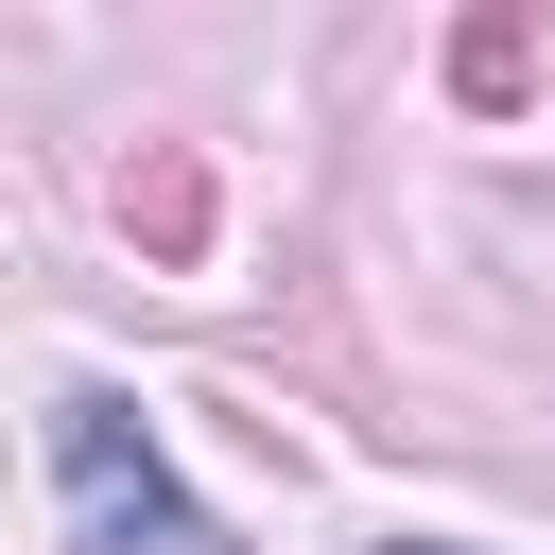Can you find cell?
I'll use <instances>...</instances> for the list:
<instances>
[{"mask_svg":"<svg viewBox=\"0 0 555 555\" xmlns=\"http://www.w3.org/2000/svg\"><path fill=\"white\" fill-rule=\"evenodd\" d=\"M382 555H451V538H382Z\"/></svg>","mask_w":555,"mask_h":555,"instance_id":"cell-2","label":"cell"},{"mask_svg":"<svg viewBox=\"0 0 555 555\" xmlns=\"http://www.w3.org/2000/svg\"><path fill=\"white\" fill-rule=\"evenodd\" d=\"M52 468H69V538L87 555H225V520L173 486V451H156V416L121 382H69L52 399Z\"/></svg>","mask_w":555,"mask_h":555,"instance_id":"cell-1","label":"cell"}]
</instances>
